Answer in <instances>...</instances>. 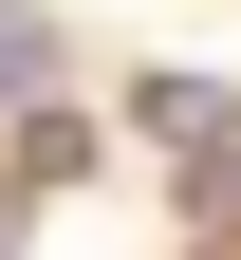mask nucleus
<instances>
[{
    "label": "nucleus",
    "instance_id": "obj_1",
    "mask_svg": "<svg viewBox=\"0 0 241 260\" xmlns=\"http://www.w3.org/2000/svg\"><path fill=\"white\" fill-rule=\"evenodd\" d=\"M75 168H93V130H75V112H19V149H0V186H75Z\"/></svg>",
    "mask_w": 241,
    "mask_h": 260
},
{
    "label": "nucleus",
    "instance_id": "obj_2",
    "mask_svg": "<svg viewBox=\"0 0 241 260\" xmlns=\"http://www.w3.org/2000/svg\"><path fill=\"white\" fill-rule=\"evenodd\" d=\"M130 130H167V149H223V93H204V75H149V93H130Z\"/></svg>",
    "mask_w": 241,
    "mask_h": 260
},
{
    "label": "nucleus",
    "instance_id": "obj_3",
    "mask_svg": "<svg viewBox=\"0 0 241 260\" xmlns=\"http://www.w3.org/2000/svg\"><path fill=\"white\" fill-rule=\"evenodd\" d=\"M56 75V19H38V0H0V93H38Z\"/></svg>",
    "mask_w": 241,
    "mask_h": 260
}]
</instances>
